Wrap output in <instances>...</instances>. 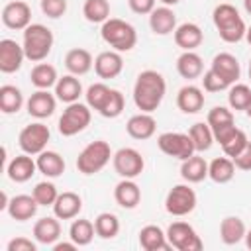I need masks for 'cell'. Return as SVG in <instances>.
Segmentation results:
<instances>
[{
	"label": "cell",
	"instance_id": "obj_2",
	"mask_svg": "<svg viewBox=\"0 0 251 251\" xmlns=\"http://www.w3.org/2000/svg\"><path fill=\"white\" fill-rule=\"evenodd\" d=\"M212 20H214V25L220 33V37L226 41V43H237L245 37V31H247V25L243 22V18L239 16L237 8L231 6V4H218L212 12Z\"/></svg>",
	"mask_w": 251,
	"mask_h": 251
},
{
	"label": "cell",
	"instance_id": "obj_25",
	"mask_svg": "<svg viewBox=\"0 0 251 251\" xmlns=\"http://www.w3.org/2000/svg\"><path fill=\"white\" fill-rule=\"evenodd\" d=\"M82 210V198L76 192H59L55 204H53V214L59 220H75Z\"/></svg>",
	"mask_w": 251,
	"mask_h": 251
},
{
	"label": "cell",
	"instance_id": "obj_28",
	"mask_svg": "<svg viewBox=\"0 0 251 251\" xmlns=\"http://www.w3.org/2000/svg\"><path fill=\"white\" fill-rule=\"evenodd\" d=\"M65 67H67V71L71 75L82 76V75H86L94 67V59H92V55H90L88 49L75 47V49L67 51V55H65Z\"/></svg>",
	"mask_w": 251,
	"mask_h": 251
},
{
	"label": "cell",
	"instance_id": "obj_46",
	"mask_svg": "<svg viewBox=\"0 0 251 251\" xmlns=\"http://www.w3.org/2000/svg\"><path fill=\"white\" fill-rule=\"evenodd\" d=\"M202 86H204L206 92H222V90H227V88H229V84H227L216 71H212V69H208V71L204 73V76H202Z\"/></svg>",
	"mask_w": 251,
	"mask_h": 251
},
{
	"label": "cell",
	"instance_id": "obj_23",
	"mask_svg": "<svg viewBox=\"0 0 251 251\" xmlns=\"http://www.w3.org/2000/svg\"><path fill=\"white\" fill-rule=\"evenodd\" d=\"M37 171V163L31 159V155L27 153H22V155H16L8 167H6V173H8V178L14 180V182H27Z\"/></svg>",
	"mask_w": 251,
	"mask_h": 251
},
{
	"label": "cell",
	"instance_id": "obj_11",
	"mask_svg": "<svg viewBox=\"0 0 251 251\" xmlns=\"http://www.w3.org/2000/svg\"><path fill=\"white\" fill-rule=\"evenodd\" d=\"M112 165H114V171L122 178H135L145 169V161H143L141 153L137 149H133V147L118 149L114 153V157H112Z\"/></svg>",
	"mask_w": 251,
	"mask_h": 251
},
{
	"label": "cell",
	"instance_id": "obj_6",
	"mask_svg": "<svg viewBox=\"0 0 251 251\" xmlns=\"http://www.w3.org/2000/svg\"><path fill=\"white\" fill-rule=\"evenodd\" d=\"M90 106L88 104H82V102H73V104H67V108L63 110L61 118H59V133L63 137H73L80 131H84L88 126H90V120H92V114H90Z\"/></svg>",
	"mask_w": 251,
	"mask_h": 251
},
{
	"label": "cell",
	"instance_id": "obj_53",
	"mask_svg": "<svg viewBox=\"0 0 251 251\" xmlns=\"http://www.w3.org/2000/svg\"><path fill=\"white\" fill-rule=\"evenodd\" d=\"M163 2V6H175V4H178L180 0H161Z\"/></svg>",
	"mask_w": 251,
	"mask_h": 251
},
{
	"label": "cell",
	"instance_id": "obj_43",
	"mask_svg": "<svg viewBox=\"0 0 251 251\" xmlns=\"http://www.w3.org/2000/svg\"><path fill=\"white\" fill-rule=\"evenodd\" d=\"M251 100V88L247 84H231L227 92V104L231 110H243L247 108Z\"/></svg>",
	"mask_w": 251,
	"mask_h": 251
},
{
	"label": "cell",
	"instance_id": "obj_50",
	"mask_svg": "<svg viewBox=\"0 0 251 251\" xmlns=\"http://www.w3.org/2000/svg\"><path fill=\"white\" fill-rule=\"evenodd\" d=\"M127 6L133 14H151L155 10V0H127Z\"/></svg>",
	"mask_w": 251,
	"mask_h": 251
},
{
	"label": "cell",
	"instance_id": "obj_9",
	"mask_svg": "<svg viewBox=\"0 0 251 251\" xmlns=\"http://www.w3.org/2000/svg\"><path fill=\"white\" fill-rule=\"evenodd\" d=\"M157 147L165 155L175 157L178 161H184V159H188L190 155L196 153L190 135L188 133H180V131H165V133H161L157 137Z\"/></svg>",
	"mask_w": 251,
	"mask_h": 251
},
{
	"label": "cell",
	"instance_id": "obj_55",
	"mask_svg": "<svg viewBox=\"0 0 251 251\" xmlns=\"http://www.w3.org/2000/svg\"><path fill=\"white\" fill-rule=\"evenodd\" d=\"M245 39H247V43L251 45V25L247 27V31H245Z\"/></svg>",
	"mask_w": 251,
	"mask_h": 251
},
{
	"label": "cell",
	"instance_id": "obj_34",
	"mask_svg": "<svg viewBox=\"0 0 251 251\" xmlns=\"http://www.w3.org/2000/svg\"><path fill=\"white\" fill-rule=\"evenodd\" d=\"M180 176L186 182H202L208 176V163L200 155H190L188 159L182 161L180 165Z\"/></svg>",
	"mask_w": 251,
	"mask_h": 251
},
{
	"label": "cell",
	"instance_id": "obj_27",
	"mask_svg": "<svg viewBox=\"0 0 251 251\" xmlns=\"http://www.w3.org/2000/svg\"><path fill=\"white\" fill-rule=\"evenodd\" d=\"M139 245L145 251H169V249H173L169 239H167V231H163L155 224H149V226L139 229Z\"/></svg>",
	"mask_w": 251,
	"mask_h": 251
},
{
	"label": "cell",
	"instance_id": "obj_31",
	"mask_svg": "<svg viewBox=\"0 0 251 251\" xmlns=\"http://www.w3.org/2000/svg\"><path fill=\"white\" fill-rule=\"evenodd\" d=\"M80 94H82V84H80V80H78L75 75H71V73L65 75V76H61V78L57 80V84H55V96H57V100H61V102H65V104L78 102Z\"/></svg>",
	"mask_w": 251,
	"mask_h": 251
},
{
	"label": "cell",
	"instance_id": "obj_54",
	"mask_svg": "<svg viewBox=\"0 0 251 251\" xmlns=\"http://www.w3.org/2000/svg\"><path fill=\"white\" fill-rule=\"evenodd\" d=\"M243 6H245V12L251 14V0H243Z\"/></svg>",
	"mask_w": 251,
	"mask_h": 251
},
{
	"label": "cell",
	"instance_id": "obj_14",
	"mask_svg": "<svg viewBox=\"0 0 251 251\" xmlns=\"http://www.w3.org/2000/svg\"><path fill=\"white\" fill-rule=\"evenodd\" d=\"M25 59L24 45H20L14 39H0V71L10 75L22 69V63Z\"/></svg>",
	"mask_w": 251,
	"mask_h": 251
},
{
	"label": "cell",
	"instance_id": "obj_1",
	"mask_svg": "<svg viewBox=\"0 0 251 251\" xmlns=\"http://www.w3.org/2000/svg\"><path fill=\"white\" fill-rule=\"evenodd\" d=\"M167 94L165 76L153 69L141 71L133 84V104L141 112H155Z\"/></svg>",
	"mask_w": 251,
	"mask_h": 251
},
{
	"label": "cell",
	"instance_id": "obj_49",
	"mask_svg": "<svg viewBox=\"0 0 251 251\" xmlns=\"http://www.w3.org/2000/svg\"><path fill=\"white\" fill-rule=\"evenodd\" d=\"M233 163H235V169L239 171H251V141L243 147L239 155L233 157Z\"/></svg>",
	"mask_w": 251,
	"mask_h": 251
},
{
	"label": "cell",
	"instance_id": "obj_37",
	"mask_svg": "<svg viewBox=\"0 0 251 251\" xmlns=\"http://www.w3.org/2000/svg\"><path fill=\"white\" fill-rule=\"evenodd\" d=\"M96 235V229H94V224L90 220H84V218H78V220H73L71 227H69V239L75 241L78 247H84L88 245Z\"/></svg>",
	"mask_w": 251,
	"mask_h": 251
},
{
	"label": "cell",
	"instance_id": "obj_35",
	"mask_svg": "<svg viewBox=\"0 0 251 251\" xmlns=\"http://www.w3.org/2000/svg\"><path fill=\"white\" fill-rule=\"evenodd\" d=\"M29 80H31V84H33L35 88H39V90H49V88L55 86L57 80H59L57 69H55L53 65H49V63H37V65L31 69V73H29Z\"/></svg>",
	"mask_w": 251,
	"mask_h": 251
},
{
	"label": "cell",
	"instance_id": "obj_44",
	"mask_svg": "<svg viewBox=\"0 0 251 251\" xmlns=\"http://www.w3.org/2000/svg\"><path fill=\"white\" fill-rule=\"evenodd\" d=\"M31 194H33V198L37 200L39 206H53L57 196H59V190L51 180H41V182H37L33 186Z\"/></svg>",
	"mask_w": 251,
	"mask_h": 251
},
{
	"label": "cell",
	"instance_id": "obj_3",
	"mask_svg": "<svg viewBox=\"0 0 251 251\" xmlns=\"http://www.w3.org/2000/svg\"><path fill=\"white\" fill-rule=\"evenodd\" d=\"M53 31L43 25V24H29L24 29V51H25V59H29L31 63H41L43 59H47V55L53 49Z\"/></svg>",
	"mask_w": 251,
	"mask_h": 251
},
{
	"label": "cell",
	"instance_id": "obj_15",
	"mask_svg": "<svg viewBox=\"0 0 251 251\" xmlns=\"http://www.w3.org/2000/svg\"><path fill=\"white\" fill-rule=\"evenodd\" d=\"M25 108H27V114L35 120H45L49 116L55 114V108H57V96L51 94L49 90H35L27 102H25Z\"/></svg>",
	"mask_w": 251,
	"mask_h": 251
},
{
	"label": "cell",
	"instance_id": "obj_17",
	"mask_svg": "<svg viewBox=\"0 0 251 251\" xmlns=\"http://www.w3.org/2000/svg\"><path fill=\"white\" fill-rule=\"evenodd\" d=\"M37 208H39V204L33 198V194H18V196L10 198L6 212L16 222H27L37 214Z\"/></svg>",
	"mask_w": 251,
	"mask_h": 251
},
{
	"label": "cell",
	"instance_id": "obj_38",
	"mask_svg": "<svg viewBox=\"0 0 251 251\" xmlns=\"http://www.w3.org/2000/svg\"><path fill=\"white\" fill-rule=\"evenodd\" d=\"M188 135H190V139H192V143H194L196 153L208 151V149L212 147V143L216 141V139H214V131H212V127L208 126V122H206V124H204V122L192 124L190 129H188Z\"/></svg>",
	"mask_w": 251,
	"mask_h": 251
},
{
	"label": "cell",
	"instance_id": "obj_7",
	"mask_svg": "<svg viewBox=\"0 0 251 251\" xmlns=\"http://www.w3.org/2000/svg\"><path fill=\"white\" fill-rule=\"evenodd\" d=\"M196 204H198L196 192L188 184H175L167 192V198H165V210L176 218H182V216H188L190 212H194Z\"/></svg>",
	"mask_w": 251,
	"mask_h": 251
},
{
	"label": "cell",
	"instance_id": "obj_20",
	"mask_svg": "<svg viewBox=\"0 0 251 251\" xmlns=\"http://www.w3.org/2000/svg\"><path fill=\"white\" fill-rule=\"evenodd\" d=\"M155 129H157V122L149 112H139V114L131 116L127 120V124H126L127 135L133 137V139H139V141L153 137Z\"/></svg>",
	"mask_w": 251,
	"mask_h": 251
},
{
	"label": "cell",
	"instance_id": "obj_33",
	"mask_svg": "<svg viewBox=\"0 0 251 251\" xmlns=\"http://www.w3.org/2000/svg\"><path fill=\"white\" fill-rule=\"evenodd\" d=\"M235 176V163L231 157H216L208 163V178L218 184H226Z\"/></svg>",
	"mask_w": 251,
	"mask_h": 251
},
{
	"label": "cell",
	"instance_id": "obj_51",
	"mask_svg": "<svg viewBox=\"0 0 251 251\" xmlns=\"http://www.w3.org/2000/svg\"><path fill=\"white\" fill-rule=\"evenodd\" d=\"M78 245L75 241H61V243H53V251H73Z\"/></svg>",
	"mask_w": 251,
	"mask_h": 251
},
{
	"label": "cell",
	"instance_id": "obj_8",
	"mask_svg": "<svg viewBox=\"0 0 251 251\" xmlns=\"http://www.w3.org/2000/svg\"><path fill=\"white\" fill-rule=\"evenodd\" d=\"M51 139V131L43 122H33L29 126H25L20 135H18V145L24 153L27 155H39L41 151H45L47 143Z\"/></svg>",
	"mask_w": 251,
	"mask_h": 251
},
{
	"label": "cell",
	"instance_id": "obj_57",
	"mask_svg": "<svg viewBox=\"0 0 251 251\" xmlns=\"http://www.w3.org/2000/svg\"><path fill=\"white\" fill-rule=\"evenodd\" d=\"M249 78H251V61H249Z\"/></svg>",
	"mask_w": 251,
	"mask_h": 251
},
{
	"label": "cell",
	"instance_id": "obj_41",
	"mask_svg": "<svg viewBox=\"0 0 251 251\" xmlns=\"http://www.w3.org/2000/svg\"><path fill=\"white\" fill-rule=\"evenodd\" d=\"M206 122H208V126L212 127L214 133L220 131V129H224V127H227V126H233V124H235L233 112H231L229 108H226V106H214V108L208 112Z\"/></svg>",
	"mask_w": 251,
	"mask_h": 251
},
{
	"label": "cell",
	"instance_id": "obj_18",
	"mask_svg": "<svg viewBox=\"0 0 251 251\" xmlns=\"http://www.w3.org/2000/svg\"><path fill=\"white\" fill-rule=\"evenodd\" d=\"M175 43L182 49V51H194L196 47L202 45L204 41V31L198 24L194 22H184L180 25H176L175 29Z\"/></svg>",
	"mask_w": 251,
	"mask_h": 251
},
{
	"label": "cell",
	"instance_id": "obj_10",
	"mask_svg": "<svg viewBox=\"0 0 251 251\" xmlns=\"http://www.w3.org/2000/svg\"><path fill=\"white\" fill-rule=\"evenodd\" d=\"M167 239L178 251H200L204 247L196 229L186 222H173L167 227Z\"/></svg>",
	"mask_w": 251,
	"mask_h": 251
},
{
	"label": "cell",
	"instance_id": "obj_4",
	"mask_svg": "<svg viewBox=\"0 0 251 251\" xmlns=\"http://www.w3.org/2000/svg\"><path fill=\"white\" fill-rule=\"evenodd\" d=\"M102 39L120 53H127L137 45V31L135 27L120 18H108L100 27Z\"/></svg>",
	"mask_w": 251,
	"mask_h": 251
},
{
	"label": "cell",
	"instance_id": "obj_45",
	"mask_svg": "<svg viewBox=\"0 0 251 251\" xmlns=\"http://www.w3.org/2000/svg\"><path fill=\"white\" fill-rule=\"evenodd\" d=\"M110 86L108 84H104V82H94V84H90L88 88H86V92H84V96H86V104L92 108V110H100V106L104 104V100H106V96L110 94Z\"/></svg>",
	"mask_w": 251,
	"mask_h": 251
},
{
	"label": "cell",
	"instance_id": "obj_24",
	"mask_svg": "<svg viewBox=\"0 0 251 251\" xmlns=\"http://www.w3.org/2000/svg\"><path fill=\"white\" fill-rule=\"evenodd\" d=\"M114 200L126 210H133L141 202V188L133 178H122L114 188Z\"/></svg>",
	"mask_w": 251,
	"mask_h": 251
},
{
	"label": "cell",
	"instance_id": "obj_47",
	"mask_svg": "<svg viewBox=\"0 0 251 251\" xmlns=\"http://www.w3.org/2000/svg\"><path fill=\"white\" fill-rule=\"evenodd\" d=\"M39 6H41V12L51 20L61 18L67 12V0H41Z\"/></svg>",
	"mask_w": 251,
	"mask_h": 251
},
{
	"label": "cell",
	"instance_id": "obj_29",
	"mask_svg": "<svg viewBox=\"0 0 251 251\" xmlns=\"http://www.w3.org/2000/svg\"><path fill=\"white\" fill-rule=\"evenodd\" d=\"M176 71L186 80L198 78L204 73V61L196 51H182L176 59Z\"/></svg>",
	"mask_w": 251,
	"mask_h": 251
},
{
	"label": "cell",
	"instance_id": "obj_16",
	"mask_svg": "<svg viewBox=\"0 0 251 251\" xmlns=\"http://www.w3.org/2000/svg\"><path fill=\"white\" fill-rule=\"evenodd\" d=\"M94 71L100 78L108 80V78H116L120 76V73L124 71V59H122V53L120 51H102L96 55L94 59Z\"/></svg>",
	"mask_w": 251,
	"mask_h": 251
},
{
	"label": "cell",
	"instance_id": "obj_36",
	"mask_svg": "<svg viewBox=\"0 0 251 251\" xmlns=\"http://www.w3.org/2000/svg\"><path fill=\"white\" fill-rule=\"evenodd\" d=\"M24 106V94L14 84H2L0 86V110L4 114H16Z\"/></svg>",
	"mask_w": 251,
	"mask_h": 251
},
{
	"label": "cell",
	"instance_id": "obj_56",
	"mask_svg": "<svg viewBox=\"0 0 251 251\" xmlns=\"http://www.w3.org/2000/svg\"><path fill=\"white\" fill-rule=\"evenodd\" d=\"M245 114L251 118V100H249V104H247V108H245Z\"/></svg>",
	"mask_w": 251,
	"mask_h": 251
},
{
	"label": "cell",
	"instance_id": "obj_39",
	"mask_svg": "<svg viewBox=\"0 0 251 251\" xmlns=\"http://www.w3.org/2000/svg\"><path fill=\"white\" fill-rule=\"evenodd\" d=\"M94 229H96V235L98 237H102V239H114L120 233V220L112 212H102L94 220Z\"/></svg>",
	"mask_w": 251,
	"mask_h": 251
},
{
	"label": "cell",
	"instance_id": "obj_26",
	"mask_svg": "<svg viewBox=\"0 0 251 251\" xmlns=\"http://www.w3.org/2000/svg\"><path fill=\"white\" fill-rule=\"evenodd\" d=\"M61 237V224L57 216L39 218L33 224V239L41 245H53Z\"/></svg>",
	"mask_w": 251,
	"mask_h": 251
},
{
	"label": "cell",
	"instance_id": "obj_30",
	"mask_svg": "<svg viewBox=\"0 0 251 251\" xmlns=\"http://www.w3.org/2000/svg\"><path fill=\"white\" fill-rule=\"evenodd\" d=\"M35 163H37V171L47 178H57L65 173V159L57 151H47V149L41 151L35 157Z\"/></svg>",
	"mask_w": 251,
	"mask_h": 251
},
{
	"label": "cell",
	"instance_id": "obj_40",
	"mask_svg": "<svg viewBox=\"0 0 251 251\" xmlns=\"http://www.w3.org/2000/svg\"><path fill=\"white\" fill-rule=\"evenodd\" d=\"M82 16L90 24H104L110 18V2L108 0H84Z\"/></svg>",
	"mask_w": 251,
	"mask_h": 251
},
{
	"label": "cell",
	"instance_id": "obj_21",
	"mask_svg": "<svg viewBox=\"0 0 251 251\" xmlns=\"http://www.w3.org/2000/svg\"><path fill=\"white\" fill-rule=\"evenodd\" d=\"M149 27L155 35H169L176 29V14L171 6H159L149 14Z\"/></svg>",
	"mask_w": 251,
	"mask_h": 251
},
{
	"label": "cell",
	"instance_id": "obj_52",
	"mask_svg": "<svg viewBox=\"0 0 251 251\" xmlns=\"http://www.w3.org/2000/svg\"><path fill=\"white\" fill-rule=\"evenodd\" d=\"M245 245H247V249H251V229H247V233H245Z\"/></svg>",
	"mask_w": 251,
	"mask_h": 251
},
{
	"label": "cell",
	"instance_id": "obj_32",
	"mask_svg": "<svg viewBox=\"0 0 251 251\" xmlns=\"http://www.w3.org/2000/svg\"><path fill=\"white\" fill-rule=\"evenodd\" d=\"M245 233H247V227H245L243 220L237 216H226L220 224V237L226 245H235V243L243 241Z\"/></svg>",
	"mask_w": 251,
	"mask_h": 251
},
{
	"label": "cell",
	"instance_id": "obj_48",
	"mask_svg": "<svg viewBox=\"0 0 251 251\" xmlns=\"http://www.w3.org/2000/svg\"><path fill=\"white\" fill-rule=\"evenodd\" d=\"M6 249L8 251H35L37 249V241H31V239H27L24 235H18V237L8 241Z\"/></svg>",
	"mask_w": 251,
	"mask_h": 251
},
{
	"label": "cell",
	"instance_id": "obj_12",
	"mask_svg": "<svg viewBox=\"0 0 251 251\" xmlns=\"http://www.w3.org/2000/svg\"><path fill=\"white\" fill-rule=\"evenodd\" d=\"M214 139L220 143L224 155H227V157H231V159H233L235 155H239V153L243 151V147L249 143L247 133H245L243 129H239L235 124H233V126H227V127H224V129H220V131H216V133H214Z\"/></svg>",
	"mask_w": 251,
	"mask_h": 251
},
{
	"label": "cell",
	"instance_id": "obj_22",
	"mask_svg": "<svg viewBox=\"0 0 251 251\" xmlns=\"http://www.w3.org/2000/svg\"><path fill=\"white\" fill-rule=\"evenodd\" d=\"M176 106L182 114H198L204 108V90L194 84H186L176 92Z\"/></svg>",
	"mask_w": 251,
	"mask_h": 251
},
{
	"label": "cell",
	"instance_id": "obj_19",
	"mask_svg": "<svg viewBox=\"0 0 251 251\" xmlns=\"http://www.w3.org/2000/svg\"><path fill=\"white\" fill-rule=\"evenodd\" d=\"M212 71H216L229 86L237 82V78L241 76V67H239V61L235 55L231 53H218L214 59H212V65H210Z\"/></svg>",
	"mask_w": 251,
	"mask_h": 251
},
{
	"label": "cell",
	"instance_id": "obj_42",
	"mask_svg": "<svg viewBox=\"0 0 251 251\" xmlns=\"http://www.w3.org/2000/svg\"><path fill=\"white\" fill-rule=\"evenodd\" d=\"M124 104H126L124 94H122L120 90L112 88V90H110V94L106 96L104 104L100 106L98 114H100L102 118H118V116L124 112Z\"/></svg>",
	"mask_w": 251,
	"mask_h": 251
},
{
	"label": "cell",
	"instance_id": "obj_13",
	"mask_svg": "<svg viewBox=\"0 0 251 251\" xmlns=\"http://www.w3.org/2000/svg\"><path fill=\"white\" fill-rule=\"evenodd\" d=\"M2 24L10 29H25L31 24V8L24 0H12L2 10Z\"/></svg>",
	"mask_w": 251,
	"mask_h": 251
},
{
	"label": "cell",
	"instance_id": "obj_5",
	"mask_svg": "<svg viewBox=\"0 0 251 251\" xmlns=\"http://www.w3.org/2000/svg\"><path fill=\"white\" fill-rule=\"evenodd\" d=\"M114 157L112 149H110V143H106L104 139H96V141H90L76 157V169L78 173L82 175H96L100 173L108 163L110 159Z\"/></svg>",
	"mask_w": 251,
	"mask_h": 251
}]
</instances>
